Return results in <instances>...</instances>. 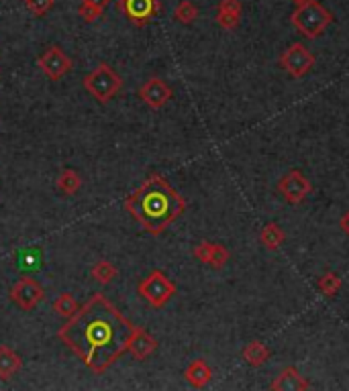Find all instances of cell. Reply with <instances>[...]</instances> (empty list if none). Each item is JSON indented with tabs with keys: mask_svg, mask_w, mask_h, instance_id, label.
Listing matches in <instances>:
<instances>
[{
	"mask_svg": "<svg viewBox=\"0 0 349 391\" xmlns=\"http://www.w3.org/2000/svg\"><path fill=\"white\" fill-rule=\"evenodd\" d=\"M133 328L105 293H94L65 320L58 338L90 371L101 375L127 353Z\"/></svg>",
	"mask_w": 349,
	"mask_h": 391,
	"instance_id": "obj_1",
	"label": "cell"
},
{
	"mask_svg": "<svg viewBox=\"0 0 349 391\" xmlns=\"http://www.w3.org/2000/svg\"><path fill=\"white\" fill-rule=\"evenodd\" d=\"M125 210L149 234L160 236L186 212V200L168 183L166 177L154 173L141 183V188L125 198Z\"/></svg>",
	"mask_w": 349,
	"mask_h": 391,
	"instance_id": "obj_2",
	"label": "cell"
},
{
	"mask_svg": "<svg viewBox=\"0 0 349 391\" xmlns=\"http://www.w3.org/2000/svg\"><path fill=\"white\" fill-rule=\"evenodd\" d=\"M331 21H333V14L319 0H308L304 4H298L296 10L292 12V25L306 39L319 37L331 25Z\"/></svg>",
	"mask_w": 349,
	"mask_h": 391,
	"instance_id": "obj_3",
	"label": "cell"
},
{
	"mask_svg": "<svg viewBox=\"0 0 349 391\" xmlns=\"http://www.w3.org/2000/svg\"><path fill=\"white\" fill-rule=\"evenodd\" d=\"M84 88L101 102L107 104L123 90V78L116 74L109 63H98L86 78Z\"/></svg>",
	"mask_w": 349,
	"mask_h": 391,
	"instance_id": "obj_4",
	"label": "cell"
},
{
	"mask_svg": "<svg viewBox=\"0 0 349 391\" xmlns=\"http://www.w3.org/2000/svg\"><path fill=\"white\" fill-rule=\"evenodd\" d=\"M139 295L151 306V308H164L176 293V283L164 271L154 269L145 280L139 281L137 285Z\"/></svg>",
	"mask_w": 349,
	"mask_h": 391,
	"instance_id": "obj_5",
	"label": "cell"
},
{
	"mask_svg": "<svg viewBox=\"0 0 349 391\" xmlns=\"http://www.w3.org/2000/svg\"><path fill=\"white\" fill-rule=\"evenodd\" d=\"M45 298V289L43 285L33 278H23L10 287V300L17 308L31 312L35 310Z\"/></svg>",
	"mask_w": 349,
	"mask_h": 391,
	"instance_id": "obj_6",
	"label": "cell"
},
{
	"mask_svg": "<svg viewBox=\"0 0 349 391\" xmlns=\"http://www.w3.org/2000/svg\"><path fill=\"white\" fill-rule=\"evenodd\" d=\"M118 10L127 16V21L135 27H145L156 19L162 10L160 0H120Z\"/></svg>",
	"mask_w": 349,
	"mask_h": 391,
	"instance_id": "obj_7",
	"label": "cell"
},
{
	"mask_svg": "<svg viewBox=\"0 0 349 391\" xmlns=\"http://www.w3.org/2000/svg\"><path fill=\"white\" fill-rule=\"evenodd\" d=\"M37 65L54 82H58L72 71V59L65 56V52L59 45H50L41 56L37 57Z\"/></svg>",
	"mask_w": 349,
	"mask_h": 391,
	"instance_id": "obj_8",
	"label": "cell"
},
{
	"mask_svg": "<svg viewBox=\"0 0 349 391\" xmlns=\"http://www.w3.org/2000/svg\"><path fill=\"white\" fill-rule=\"evenodd\" d=\"M280 65L290 74L292 78H304L315 65V56L302 43H292L280 57Z\"/></svg>",
	"mask_w": 349,
	"mask_h": 391,
	"instance_id": "obj_9",
	"label": "cell"
},
{
	"mask_svg": "<svg viewBox=\"0 0 349 391\" xmlns=\"http://www.w3.org/2000/svg\"><path fill=\"white\" fill-rule=\"evenodd\" d=\"M278 192L280 196L288 202V204H300L310 192H313V183L308 181L306 175H302L300 171H290L286 173L280 183H278Z\"/></svg>",
	"mask_w": 349,
	"mask_h": 391,
	"instance_id": "obj_10",
	"label": "cell"
},
{
	"mask_svg": "<svg viewBox=\"0 0 349 391\" xmlns=\"http://www.w3.org/2000/svg\"><path fill=\"white\" fill-rule=\"evenodd\" d=\"M172 88L162 80V78H149L141 88H139V98L143 100L145 107L160 111L172 100Z\"/></svg>",
	"mask_w": 349,
	"mask_h": 391,
	"instance_id": "obj_11",
	"label": "cell"
},
{
	"mask_svg": "<svg viewBox=\"0 0 349 391\" xmlns=\"http://www.w3.org/2000/svg\"><path fill=\"white\" fill-rule=\"evenodd\" d=\"M156 350H158V340L149 335L145 328L135 326L133 333H131V338H129V344H127V353H131L137 361H145Z\"/></svg>",
	"mask_w": 349,
	"mask_h": 391,
	"instance_id": "obj_12",
	"label": "cell"
},
{
	"mask_svg": "<svg viewBox=\"0 0 349 391\" xmlns=\"http://www.w3.org/2000/svg\"><path fill=\"white\" fill-rule=\"evenodd\" d=\"M23 367V357L6 344H0V379H12Z\"/></svg>",
	"mask_w": 349,
	"mask_h": 391,
	"instance_id": "obj_13",
	"label": "cell"
},
{
	"mask_svg": "<svg viewBox=\"0 0 349 391\" xmlns=\"http://www.w3.org/2000/svg\"><path fill=\"white\" fill-rule=\"evenodd\" d=\"M272 390L274 391H302V390H310V383L294 369V367H288L284 369L276 381L272 383Z\"/></svg>",
	"mask_w": 349,
	"mask_h": 391,
	"instance_id": "obj_14",
	"label": "cell"
},
{
	"mask_svg": "<svg viewBox=\"0 0 349 391\" xmlns=\"http://www.w3.org/2000/svg\"><path fill=\"white\" fill-rule=\"evenodd\" d=\"M184 377H186V381H188L192 388L202 390L204 386H209V381H211V377H213V371H211V367L207 365V361L196 359V361H192V363L186 367Z\"/></svg>",
	"mask_w": 349,
	"mask_h": 391,
	"instance_id": "obj_15",
	"label": "cell"
},
{
	"mask_svg": "<svg viewBox=\"0 0 349 391\" xmlns=\"http://www.w3.org/2000/svg\"><path fill=\"white\" fill-rule=\"evenodd\" d=\"M243 359L251 365V367H262L268 359H270V348L264 344V342H260V340H253V342H249L245 348H243Z\"/></svg>",
	"mask_w": 349,
	"mask_h": 391,
	"instance_id": "obj_16",
	"label": "cell"
},
{
	"mask_svg": "<svg viewBox=\"0 0 349 391\" xmlns=\"http://www.w3.org/2000/svg\"><path fill=\"white\" fill-rule=\"evenodd\" d=\"M284 238H286L284 230L276 223L266 224L264 230H262V234H260V241H262V245H264L268 251H278L280 245L284 243Z\"/></svg>",
	"mask_w": 349,
	"mask_h": 391,
	"instance_id": "obj_17",
	"label": "cell"
},
{
	"mask_svg": "<svg viewBox=\"0 0 349 391\" xmlns=\"http://www.w3.org/2000/svg\"><path fill=\"white\" fill-rule=\"evenodd\" d=\"M52 308H54V312L58 316L67 320V318H72L80 310V304H78V300L70 291H63V293H59L58 298H56V302L52 304Z\"/></svg>",
	"mask_w": 349,
	"mask_h": 391,
	"instance_id": "obj_18",
	"label": "cell"
},
{
	"mask_svg": "<svg viewBox=\"0 0 349 391\" xmlns=\"http://www.w3.org/2000/svg\"><path fill=\"white\" fill-rule=\"evenodd\" d=\"M58 190L61 194H65V196H74L78 190H80V186H82V177L78 175V171H74V169H63L61 173L58 175Z\"/></svg>",
	"mask_w": 349,
	"mask_h": 391,
	"instance_id": "obj_19",
	"label": "cell"
},
{
	"mask_svg": "<svg viewBox=\"0 0 349 391\" xmlns=\"http://www.w3.org/2000/svg\"><path fill=\"white\" fill-rule=\"evenodd\" d=\"M116 276H118L116 267L111 261H107V259H101V261L94 263L92 269H90V278L96 281V283H101V285H109L111 281L115 280Z\"/></svg>",
	"mask_w": 349,
	"mask_h": 391,
	"instance_id": "obj_20",
	"label": "cell"
},
{
	"mask_svg": "<svg viewBox=\"0 0 349 391\" xmlns=\"http://www.w3.org/2000/svg\"><path fill=\"white\" fill-rule=\"evenodd\" d=\"M174 19L182 25H192L198 19V6L190 0L178 2V6L174 8Z\"/></svg>",
	"mask_w": 349,
	"mask_h": 391,
	"instance_id": "obj_21",
	"label": "cell"
},
{
	"mask_svg": "<svg viewBox=\"0 0 349 391\" xmlns=\"http://www.w3.org/2000/svg\"><path fill=\"white\" fill-rule=\"evenodd\" d=\"M317 287H319V291H321L323 295L333 298V295L341 289V278H339L337 273H333V271H327V273L319 280Z\"/></svg>",
	"mask_w": 349,
	"mask_h": 391,
	"instance_id": "obj_22",
	"label": "cell"
},
{
	"mask_svg": "<svg viewBox=\"0 0 349 391\" xmlns=\"http://www.w3.org/2000/svg\"><path fill=\"white\" fill-rule=\"evenodd\" d=\"M227 261H229V251H227V247H223L221 243H213V247H211V257H209V263H207V265H211L213 269H223V267L227 265Z\"/></svg>",
	"mask_w": 349,
	"mask_h": 391,
	"instance_id": "obj_23",
	"label": "cell"
},
{
	"mask_svg": "<svg viewBox=\"0 0 349 391\" xmlns=\"http://www.w3.org/2000/svg\"><path fill=\"white\" fill-rule=\"evenodd\" d=\"M56 0H25V6L31 14L35 16H45L54 8Z\"/></svg>",
	"mask_w": 349,
	"mask_h": 391,
	"instance_id": "obj_24",
	"label": "cell"
},
{
	"mask_svg": "<svg viewBox=\"0 0 349 391\" xmlns=\"http://www.w3.org/2000/svg\"><path fill=\"white\" fill-rule=\"evenodd\" d=\"M239 21H241V14L217 10V23H219V27L225 29V31H235V29L239 27Z\"/></svg>",
	"mask_w": 349,
	"mask_h": 391,
	"instance_id": "obj_25",
	"label": "cell"
},
{
	"mask_svg": "<svg viewBox=\"0 0 349 391\" xmlns=\"http://www.w3.org/2000/svg\"><path fill=\"white\" fill-rule=\"evenodd\" d=\"M103 12L105 10H101V8H96V6H90V4H80V8H78V14L86 21V23H94V21H98L101 16H103Z\"/></svg>",
	"mask_w": 349,
	"mask_h": 391,
	"instance_id": "obj_26",
	"label": "cell"
},
{
	"mask_svg": "<svg viewBox=\"0 0 349 391\" xmlns=\"http://www.w3.org/2000/svg\"><path fill=\"white\" fill-rule=\"evenodd\" d=\"M211 247H213V243H211V241H202V243H198V245L194 247L192 255H194L200 263H209V257H211Z\"/></svg>",
	"mask_w": 349,
	"mask_h": 391,
	"instance_id": "obj_27",
	"label": "cell"
},
{
	"mask_svg": "<svg viewBox=\"0 0 349 391\" xmlns=\"http://www.w3.org/2000/svg\"><path fill=\"white\" fill-rule=\"evenodd\" d=\"M217 10H223V12H233V14H241L243 6H241V0H221Z\"/></svg>",
	"mask_w": 349,
	"mask_h": 391,
	"instance_id": "obj_28",
	"label": "cell"
},
{
	"mask_svg": "<svg viewBox=\"0 0 349 391\" xmlns=\"http://www.w3.org/2000/svg\"><path fill=\"white\" fill-rule=\"evenodd\" d=\"M84 4H90V6H96V8H101V10H105L109 4H111V0H82Z\"/></svg>",
	"mask_w": 349,
	"mask_h": 391,
	"instance_id": "obj_29",
	"label": "cell"
},
{
	"mask_svg": "<svg viewBox=\"0 0 349 391\" xmlns=\"http://www.w3.org/2000/svg\"><path fill=\"white\" fill-rule=\"evenodd\" d=\"M339 226H341V230L346 232V234H349V210L341 216V221H339Z\"/></svg>",
	"mask_w": 349,
	"mask_h": 391,
	"instance_id": "obj_30",
	"label": "cell"
},
{
	"mask_svg": "<svg viewBox=\"0 0 349 391\" xmlns=\"http://www.w3.org/2000/svg\"><path fill=\"white\" fill-rule=\"evenodd\" d=\"M292 2H294V4L298 6V4H304V2H308V0H292Z\"/></svg>",
	"mask_w": 349,
	"mask_h": 391,
	"instance_id": "obj_31",
	"label": "cell"
}]
</instances>
